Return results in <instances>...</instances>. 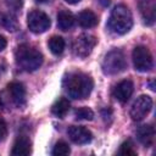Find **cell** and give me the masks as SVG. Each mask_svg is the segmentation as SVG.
<instances>
[{"label":"cell","mask_w":156,"mask_h":156,"mask_svg":"<svg viewBox=\"0 0 156 156\" xmlns=\"http://www.w3.org/2000/svg\"><path fill=\"white\" fill-rule=\"evenodd\" d=\"M6 45H7V40H6V38H5L4 35L0 34V51H2V50L6 48Z\"/></svg>","instance_id":"cell-25"},{"label":"cell","mask_w":156,"mask_h":156,"mask_svg":"<svg viewBox=\"0 0 156 156\" xmlns=\"http://www.w3.org/2000/svg\"><path fill=\"white\" fill-rule=\"evenodd\" d=\"M9 95L13 102V105L18 108H22L26 106L27 102V91L22 83L20 82H11L7 85Z\"/></svg>","instance_id":"cell-10"},{"label":"cell","mask_w":156,"mask_h":156,"mask_svg":"<svg viewBox=\"0 0 156 156\" xmlns=\"http://www.w3.org/2000/svg\"><path fill=\"white\" fill-rule=\"evenodd\" d=\"M37 2H39V4H48L50 0H35Z\"/></svg>","instance_id":"cell-27"},{"label":"cell","mask_w":156,"mask_h":156,"mask_svg":"<svg viewBox=\"0 0 156 156\" xmlns=\"http://www.w3.org/2000/svg\"><path fill=\"white\" fill-rule=\"evenodd\" d=\"M136 138L139 143L145 146L150 147L155 140V128L151 124H143L136 129Z\"/></svg>","instance_id":"cell-12"},{"label":"cell","mask_w":156,"mask_h":156,"mask_svg":"<svg viewBox=\"0 0 156 156\" xmlns=\"http://www.w3.org/2000/svg\"><path fill=\"white\" fill-rule=\"evenodd\" d=\"M96 45V38L91 34H80L73 43V54L77 57H88Z\"/></svg>","instance_id":"cell-7"},{"label":"cell","mask_w":156,"mask_h":156,"mask_svg":"<svg viewBox=\"0 0 156 156\" xmlns=\"http://www.w3.org/2000/svg\"><path fill=\"white\" fill-rule=\"evenodd\" d=\"M27 26L32 33L41 34L50 28L51 21L45 12L39 10H33L27 16Z\"/></svg>","instance_id":"cell-5"},{"label":"cell","mask_w":156,"mask_h":156,"mask_svg":"<svg viewBox=\"0 0 156 156\" xmlns=\"http://www.w3.org/2000/svg\"><path fill=\"white\" fill-rule=\"evenodd\" d=\"M119 155H124V156H134L136 155V151L134 149V144L130 140H126L121 144L119 150H118Z\"/></svg>","instance_id":"cell-22"},{"label":"cell","mask_w":156,"mask_h":156,"mask_svg":"<svg viewBox=\"0 0 156 156\" xmlns=\"http://www.w3.org/2000/svg\"><path fill=\"white\" fill-rule=\"evenodd\" d=\"M5 4L13 12H20L22 10V7H23L24 0H5Z\"/></svg>","instance_id":"cell-23"},{"label":"cell","mask_w":156,"mask_h":156,"mask_svg":"<svg viewBox=\"0 0 156 156\" xmlns=\"http://www.w3.org/2000/svg\"><path fill=\"white\" fill-rule=\"evenodd\" d=\"M48 46H49L50 51L54 55L58 56V55H61L65 51L66 43H65V39L62 37H60V35H52L49 39V41H48Z\"/></svg>","instance_id":"cell-18"},{"label":"cell","mask_w":156,"mask_h":156,"mask_svg":"<svg viewBox=\"0 0 156 156\" xmlns=\"http://www.w3.org/2000/svg\"><path fill=\"white\" fill-rule=\"evenodd\" d=\"M1 23L9 32H16L20 28V23L17 17L12 13H5L1 16Z\"/></svg>","instance_id":"cell-19"},{"label":"cell","mask_w":156,"mask_h":156,"mask_svg":"<svg viewBox=\"0 0 156 156\" xmlns=\"http://www.w3.org/2000/svg\"><path fill=\"white\" fill-rule=\"evenodd\" d=\"M132 26H133V16L129 9L124 5L115 6L107 21L108 29L115 34L123 35L130 30Z\"/></svg>","instance_id":"cell-3"},{"label":"cell","mask_w":156,"mask_h":156,"mask_svg":"<svg viewBox=\"0 0 156 156\" xmlns=\"http://www.w3.org/2000/svg\"><path fill=\"white\" fill-rule=\"evenodd\" d=\"M77 21H78L79 26L83 28H93L99 22L98 16L91 10H83L82 12H79Z\"/></svg>","instance_id":"cell-16"},{"label":"cell","mask_w":156,"mask_h":156,"mask_svg":"<svg viewBox=\"0 0 156 156\" xmlns=\"http://www.w3.org/2000/svg\"><path fill=\"white\" fill-rule=\"evenodd\" d=\"M69 107H71L69 101L66 98H60V99H57L52 104V106H51V113L55 117H57V118H63L68 113Z\"/></svg>","instance_id":"cell-17"},{"label":"cell","mask_w":156,"mask_h":156,"mask_svg":"<svg viewBox=\"0 0 156 156\" xmlns=\"http://www.w3.org/2000/svg\"><path fill=\"white\" fill-rule=\"evenodd\" d=\"M102 72L107 76H115L123 72L127 68V60L124 52L119 49H113L108 51L101 63Z\"/></svg>","instance_id":"cell-4"},{"label":"cell","mask_w":156,"mask_h":156,"mask_svg":"<svg viewBox=\"0 0 156 156\" xmlns=\"http://www.w3.org/2000/svg\"><path fill=\"white\" fill-rule=\"evenodd\" d=\"M32 152V141L29 140V138L21 135L18 136L12 146L11 154L13 156H28Z\"/></svg>","instance_id":"cell-14"},{"label":"cell","mask_w":156,"mask_h":156,"mask_svg":"<svg viewBox=\"0 0 156 156\" xmlns=\"http://www.w3.org/2000/svg\"><path fill=\"white\" fill-rule=\"evenodd\" d=\"M74 116L80 121H91L94 118V112L89 107H79L74 111Z\"/></svg>","instance_id":"cell-21"},{"label":"cell","mask_w":156,"mask_h":156,"mask_svg":"<svg viewBox=\"0 0 156 156\" xmlns=\"http://www.w3.org/2000/svg\"><path fill=\"white\" fill-rule=\"evenodd\" d=\"M152 108V99L149 95H140L133 102L129 115L133 121H141L144 119Z\"/></svg>","instance_id":"cell-8"},{"label":"cell","mask_w":156,"mask_h":156,"mask_svg":"<svg viewBox=\"0 0 156 156\" xmlns=\"http://www.w3.org/2000/svg\"><path fill=\"white\" fill-rule=\"evenodd\" d=\"M133 91H134V84H133V82L129 80V79H124V80H121L113 88L112 95H113V98L117 101L124 104V102H127L130 99V96L133 95Z\"/></svg>","instance_id":"cell-11"},{"label":"cell","mask_w":156,"mask_h":156,"mask_svg":"<svg viewBox=\"0 0 156 156\" xmlns=\"http://www.w3.org/2000/svg\"><path fill=\"white\" fill-rule=\"evenodd\" d=\"M0 21H1V15H0Z\"/></svg>","instance_id":"cell-28"},{"label":"cell","mask_w":156,"mask_h":156,"mask_svg":"<svg viewBox=\"0 0 156 156\" xmlns=\"http://www.w3.org/2000/svg\"><path fill=\"white\" fill-rule=\"evenodd\" d=\"M69 152H71V147H69V145H68L66 141H63V140L57 141V143L55 144L52 151H51V154H52L54 156H65V155H68Z\"/></svg>","instance_id":"cell-20"},{"label":"cell","mask_w":156,"mask_h":156,"mask_svg":"<svg viewBox=\"0 0 156 156\" xmlns=\"http://www.w3.org/2000/svg\"><path fill=\"white\" fill-rule=\"evenodd\" d=\"M66 2H68V4H71V5H74V4H78L80 0H65Z\"/></svg>","instance_id":"cell-26"},{"label":"cell","mask_w":156,"mask_h":156,"mask_svg":"<svg viewBox=\"0 0 156 156\" xmlns=\"http://www.w3.org/2000/svg\"><path fill=\"white\" fill-rule=\"evenodd\" d=\"M155 9L154 0H141L139 2V10L146 26H152L155 23Z\"/></svg>","instance_id":"cell-13"},{"label":"cell","mask_w":156,"mask_h":156,"mask_svg":"<svg viewBox=\"0 0 156 156\" xmlns=\"http://www.w3.org/2000/svg\"><path fill=\"white\" fill-rule=\"evenodd\" d=\"M132 58H133L134 68L139 72H147L154 66L152 55L146 46L143 45L135 46L132 52Z\"/></svg>","instance_id":"cell-6"},{"label":"cell","mask_w":156,"mask_h":156,"mask_svg":"<svg viewBox=\"0 0 156 156\" xmlns=\"http://www.w3.org/2000/svg\"><path fill=\"white\" fill-rule=\"evenodd\" d=\"M16 63L20 68H22L26 72H34L43 65L44 57L43 54L37 50L33 46H29L27 44L20 45L15 52Z\"/></svg>","instance_id":"cell-2"},{"label":"cell","mask_w":156,"mask_h":156,"mask_svg":"<svg viewBox=\"0 0 156 156\" xmlns=\"http://www.w3.org/2000/svg\"><path fill=\"white\" fill-rule=\"evenodd\" d=\"M7 136V126L4 119H0V141L5 140Z\"/></svg>","instance_id":"cell-24"},{"label":"cell","mask_w":156,"mask_h":156,"mask_svg":"<svg viewBox=\"0 0 156 156\" xmlns=\"http://www.w3.org/2000/svg\"><path fill=\"white\" fill-rule=\"evenodd\" d=\"M76 23V17L73 16L72 12L67 11V10H62L57 13V27L58 29L67 32L69 29H72L74 27Z\"/></svg>","instance_id":"cell-15"},{"label":"cell","mask_w":156,"mask_h":156,"mask_svg":"<svg viewBox=\"0 0 156 156\" xmlns=\"http://www.w3.org/2000/svg\"><path fill=\"white\" fill-rule=\"evenodd\" d=\"M63 88L69 98L76 100H83L90 95L94 88V82L90 76L82 72H74L69 73L65 78Z\"/></svg>","instance_id":"cell-1"},{"label":"cell","mask_w":156,"mask_h":156,"mask_svg":"<svg viewBox=\"0 0 156 156\" xmlns=\"http://www.w3.org/2000/svg\"><path fill=\"white\" fill-rule=\"evenodd\" d=\"M67 135L72 143L78 145H85L93 140V133L83 126H71L67 129Z\"/></svg>","instance_id":"cell-9"}]
</instances>
